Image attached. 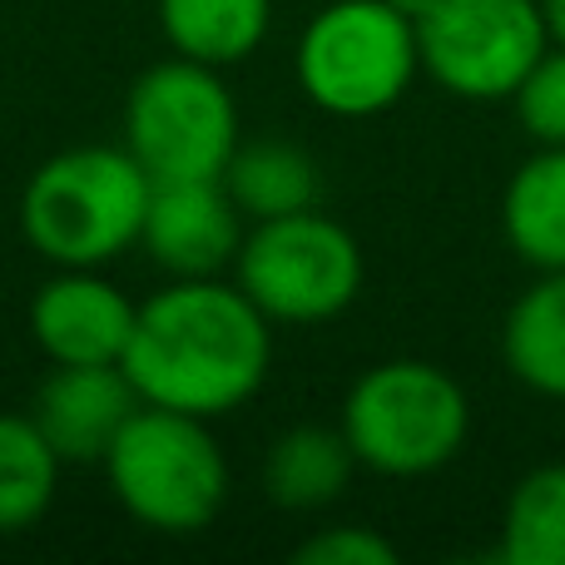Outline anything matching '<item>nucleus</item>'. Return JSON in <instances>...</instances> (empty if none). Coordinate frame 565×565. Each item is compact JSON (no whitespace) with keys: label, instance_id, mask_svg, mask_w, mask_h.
<instances>
[{"label":"nucleus","instance_id":"nucleus-18","mask_svg":"<svg viewBox=\"0 0 565 565\" xmlns=\"http://www.w3.org/2000/svg\"><path fill=\"white\" fill-rule=\"evenodd\" d=\"M507 565H565V461L516 481L501 521Z\"/></svg>","mask_w":565,"mask_h":565},{"label":"nucleus","instance_id":"nucleus-15","mask_svg":"<svg viewBox=\"0 0 565 565\" xmlns=\"http://www.w3.org/2000/svg\"><path fill=\"white\" fill-rule=\"evenodd\" d=\"M352 467L342 427H288L264 457V491L288 511H318L348 491Z\"/></svg>","mask_w":565,"mask_h":565},{"label":"nucleus","instance_id":"nucleus-16","mask_svg":"<svg viewBox=\"0 0 565 565\" xmlns=\"http://www.w3.org/2000/svg\"><path fill=\"white\" fill-rule=\"evenodd\" d=\"M501 352L516 382L541 397H565V268L541 274L507 312Z\"/></svg>","mask_w":565,"mask_h":565},{"label":"nucleus","instance_id":"nucleus-13","mask_svg":"<svg viewBox=\"0 0 565 565\" xmlns=\"http://www.w3.org/2000/svg\"><path fill=\"white\" fill-rule=\"evenodd\" d=\"M274 0H159V30L174 55L199 65H238L264 45Z\"/></svg>","mask_w":565,"mask_h":565},{"label":"nucleus","instance_id":"nucleus-1","mask_svg":"<svg viewBox=\"0 0 565 565\" xmlns=\"http://www.w3.org/2000/svg\"><path fill=\"white\" fill-rule=\"evenodd\" d=\"M274 367V322L254 298L218 278H174L139 302L125 372L154 407L189 417L238 412Z\"/></svg>","mask_w":565,"mask_h":565},{"label":"nucleus","instance_id":"nucleus-10","mask_svg":"<svg viewBox=\"0 0 565 565\" xmlns=\"http://www.w3.org/2000/svg\"><path fill=\"white\" fill-rule=\"evenodd\" d=\"M145 407L125 362H55L35 392V427L60 461H105L125 422Z\"/></svg>","mask_w":565,"mask_h":565},{"label":"nucleus","instance_id":"nucleus-2","mask_svg":"<svg viewBox=\"0 0 565 565\" xmlns=\"http://www.w3.org/2000/svg\"><path fill=\"white\" fill-rule=\"evenodd\" d=\"M154 179L129 149L79 145L45 159L20 194V234L55 268H105L139 244Z\"/></svg>","mask_w":565,"mask_h":565},{"label":"nucleus","instance_id":"nucleus-21","mask_svg":"<svg viewBox=\"0 0 565 565\" xmlns=\"http://www.w3.org/2000/svg\"><path fill=\"white\" fill-rule=\"evenodd\" d=\"M541 10H546V30L556 45H565V0H541Z\"/></svg>","mask_w":565,"mask_h":565},{"label":"nucleus","instance_id":"nucleus-12","mask_svg":"<svg viewBox=\"0 0 565 565\" xmlns=\"http://www.w3.org/2000/svg\"><path fill=\"white\" fill-rule=\"evenodd\" d=\"M501 228L521 264L556 274L565 268V145H541L511 174L501 199Z\"/></svg>","mask_w":565,"mask_h":565},{"label":"nucleus","instance_id":"nucleus-8","mask_svg":"<svg viewBox=\"0 0 565 565\" xmlns=\"http://www.w3.org/2000/svg\"><path fill=\"white\" fill-rule=\"evenodd\" d=\"M422 70L457 99H511L551 50L541 0H431L417 15Z\"/></svg>","mask_w":565,"mask_h":565},{"label":"nucleus","instance_id":"nucleus-3","mask_svg":"<svg viewBox=\"0 0 565 565\" xmlns=\"http://www.w3.org/2000/svg\"><path fill=\"white\" fill-rule=\"evenodd\" d=\"M105 477L119 507L159 536L214 526L228 501V461L209 422L154 402H145L105 451Z\"/></svg>","mask_w":565,"mask_h":565},{"label":"nucleus","instance_id":"nucleus-20","mask_svg":"<svg viewBox=\"0 0 565 565\" xmlns=\"http://www.w3.org/2000/svg\"><path fill=\"white\" fill-rule=\"evenodd\" d=\"M298 565H397V546L367 526H328L298 546Z\"/></svg>","mask_w":565,"mask_h":565},{"label":"nucleus","instance_id":"nucleus-9","mask_svg":"<svg viewBox=\"0 0 565 565\" xmlns=\"http://www.w3.org/2000/svg\"><path fill=\"white\" fill-rule=\"evenodd\" d=\"M139 244L174 278H218L228 264H238L244 209L234 204L224 179H159Z\"/></svg>","mask_w":565,"mask_h":565},{"label":"nucleus","instance_id":"nucleus-14","mask_svg":"<svg viewBox=\"0 0 565 565\" xmlns=\"http://www.w3.org/2000/svg\"><path fill=\"white\" fill-rule=\"evenodd\" d=\"M224 189L244 209V218L264 224V218L318 209L322 174L308 149L288 145V139H254V145L234 149V159L224 169Z\"/></svg>","mask_w":565,"mask_h":565},{"label":"nucleus","instance_id":"nucleus-4","mask_svg":"<svg viewBox=\"0 0 565 565\" xmlns=\"http://www.w3.org/2000/svg\"><path fill=\"white\" fill-rule=\"evenodd\" d=\"M471 431V402L451 372L417 358L377 362L342 402V437L358 467L382 477H427L447 467Z\"/></svg>","mask_w":565,"mask_h":565},{"label":"nucleus","instance_id":"nucleus-5","mask_svg":"<svg viewBox=\"0 0 565 565\" xmlns=\"http://www.w3.org/2000/svg\"><path fill=\"white\" fill-rule=\"evenodd\" d=\"M292 70L322 115H382L407 95L422 70L417 25L392 0H332L298 35Z\"/></svg>","mask_w":565,"mask_h":565},{"label":"nucleus","instance_id":"nucleus-11","mask_svg":"<svg viewBox=\"0 0 565 565\" xmlns=\"http://www.w3.org/2000/svg\"><path fill=\"white\" fill-rule=\"evenodd\" d=\"M139 308L99 268H60L30 302V338L50 362H125Z\"/></svg>","mask_w":565,"mask_h":565},{"label":"nucleus","instance_id":"nucleus-7","mask_svg":"<svg viewBox=\"0 0 565 565\" xmlns=\"http://www.w3.org/2000/svg\"><path fill=\"white\" fill-rule=\"evenodd\" d=\"M234 268L268 322H328L362 292L358 238L318 209L254 224Z\"/></svg>","mask_w":565,"mask_h":565},{"label":"nucleus","instance_id":"nucleus-17","mask_svg":"<svg viewBox=\"0 0 565 565\" xmlns=\"http://www.w3.org/2000/svg\"><path fill=\"white\" fill-rule=\"evenodd\" d=\"M60 451L45 441L35 417L0 412V536H20L50 511L60 487Z\"/></svg>","mask_w":565,"mask_h":565},{"label":"nucleus","instance_id":"nucleus-22","mask_svg":"<svg viewBox=\"0 0 565 565\" xmlns=\"http://www.w3.org/2000/svg\"><path fill=\"white\" fill-rule=\"evenodd\" d=\"M392 6H397V10H402V15H407V20H412V25H417V15H422V10H427V6H431V0H392Z\"/></svg>","mask_w":565,"mask_h":565},{"label":"nucleus","instance_id":"nucleus-19","mask_svg":"<svg viewBox=\"0 0 565 565\" xmlns=\"http://www.w3.org/2000/svg\"><path fill=\"white\" fill-rule=\"evenodd\" d=\"M516 119L536 145H565V45L546 50L516 85Z\"/></svg>","mask_w":565,"mask_h":565},{"label":"nucleus","instance_id":"nucleus-6","mask_svg":"<svg viewBox=\"0 0 565 565\" xmlns=\"http://www.w3.org/2000/svg\"><path fill=\"white\" fill-rule=\"evenodd\" d=\"M125 149L154 179H224L238 149V105L214 65L164 60L135 79L125 105Z\"/></svg>","mask_w":565,"mask_h":565}]
</instances>
